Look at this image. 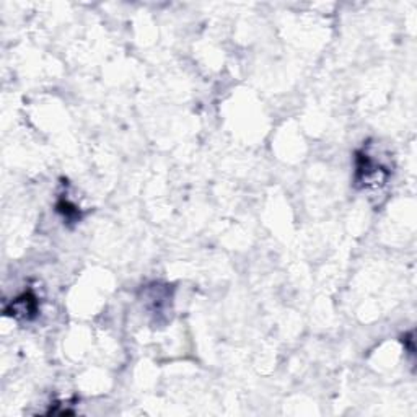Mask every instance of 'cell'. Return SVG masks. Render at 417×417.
Here are the masks:
<instances>
[{"label":"cell","mask_w":417,"mask_h":417,"mask_svg":"<svg viewBox=\"0 0 417 417\" xmlns=\"http://www.w3.org/2000/svg\"><path fill=\"white\" fill-rule=\"evenodd\" d=\"M390 171L385 170L380 163L374 162L369 153H357V170H355V183L357 185L370 188L379 186L385 183Z\"/></svg>","instance_id":"6da1fadb"},{"label":"cell","mask_w":417,"mask_h":417,"mask_svg":"<svg viewBox=\"0 0 417 417\" xmlns=\"http://www.w3.org/2000/svg\"><path fill=\"white\" fill-rule=\"evenodd\" d=\"M12 310L13 316H33L34 311H36V299L33 295L24 294L22 299H17L13 302Z\"/></svg>","instance_id":"7a4b0ae2"}]
</instances>
